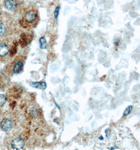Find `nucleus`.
Wrapping results in <instances>:
<instances>
[{
	"label": "nucleus",
	"mask_w": 140,
	"mask_h": 150,
	"mask_svg": "<svg viewBox=\"0 0 140 150\" xmlns=\"http://www.w3.org/2000/svg\"><path fill=\"white\" fill-rule=\"evenodd\" d=\"M26 57L24 56H18L15 58L12 62L10 63L5 67L4 72L8 76H12L14 74L21 72L23 69Z\"/></svg>",
	"instance_id": "nucleus-2"
},
{
	"label": "nucleus",
	"mask_w": 140,
	"mask_h": 150,
	"mask_svg": "<svg viewBox=\"0 0 140 150\" xmlns=\"http://www.w3.org/2000/svg\"><path fill=\"white\" fill-rule=\"evenodd\" d=\"M13 122L8 117H2L0 118V127L4 131H8L12 129Z\"/></svg>",
	"instance_id": "nucleus-4"
},
{
	"label": "nucleus",
	"mask_w": 140,
	"mask_h": 150,
	"mask_svg": "<svg viewBox=\"0 0 140 150\" xmlns=\"http://www.w3.org/2000/svg\"><path fill=\"white\" fill-rule=\"evenodd\" d=\"M7 31L6 26L4 24L0 22V37L3 36L5 35Z\"/></svg>",
	"instance_id": "nucleus-9"
},
{
	"label": "nucleus",
	"mask_w": 140,
	"mask_h": 150,
	"mask_svg": "<svg viewBox=\"0 0 140 150\" xmlns=\"http://www.w3.org/2000/svg\"><path fill=\"white\" fill-rule=\"evenodd\" d=\"M10 51V47L7 42L0 41V60L5 62L6 58Z\"/></svg>",
	"instance_id": "nucleus-3"
},
{
	"label": "nucleus",
	"mask_w": 140,
	"mask_h": 150,
	"mask_svg": "<svg viewBox=\"0 0 140 150\" xmlns=\"http://www.w3.org/2000/svg\"><path fill=\"white\" fill-rule=\"evenodd\" d=\"M39 44L40 47L42 49H46L47 47V43L44 37H42L39 39Z\"/></svg>",
	"instance_id": "nucleus-8"
},
{
	"label": "nucleus",
	"mask_w": 140,
	"mask_h": 150,
	"mask_svg": "<svg viewBox=\"0 0 140 150\" xmlns=\"http://www.w3.org/2000/svg\"><path fill=\"white\" fill-rule=\"evenodd\" d=\"M133 106L132 105H129L127 106L126 109L125 110V111L123 112V115L124 116H127L129 114L131 113V112L132 111Z\"/></svg>",
	"instance_id": "nucleus-11"
},
{
	"label": "nucleus",
	"mask_w": 140,
	"mask_h": 150,
	"mask_svg": "<svg viewBox=\"0 0 140 150\" xmlns=\"http://www.w3.org/2000/svg\"><path fill=\"white\" fill-rule=\"evenodd\" d=\"M60 6H57V8H56V9H55V18H58V15H59V12H60Z\"/></svg>",
	"instance_id": "nucleus-12"
},
{
	"label": "nucleus",
	"mask_w": 140,
	"mask_h": 150,
	"mask_svg": "<svg viewBox=\"0 0 140 150\" xmlns=\"http://www.w3.org/2000/svg\"><path fill=\"white\" fill-rule=\"evenodd\" d=\"M4 84V83L3 82V80L2 78L0 76V90L3 88Z\"/></svg>",
	"instance_id": "nucleus-13"
},
{
	"label": "nucleus",
	"mask_w": 140,
	"mask_h": 150,
	"mask_svg": "<svg viewBox=\"0 0 140 150\" xmlns=\"http://www.w3.org/2000/svg\"><path fill=\"white\" fill-rule=\"evenodd\" d=\"M18 3L16 0H6L4 3L5 8L8 10H14L18 7Z\"/></svg>",
	"instance_id": "nucleus-6"
},
{
	"label": "nucleus",
	"mask_w": 140,
	"mask_h": 150,
	"mask_svg": "<svg viewBox=\"0 0 140 150\" xmlns=\"http://www.w3.org/2000/svg\"><path fill=\"white\" fill-rule=\"evenodd\" d=\"M6 102V97L4 94H0V109L4 105Z\"/></svg>",
	"instance_id": "nucleus-10"
},
{
	"label": "nucleus",
	"mask_w": 140,
	"mask_h": 150,
	"mask_svg": "<svg viewBox=\"0 0 140 150\" xmlns=\"http://www.w3.org/2000/svg\"><path fill=\"white\" fill-rule=\"evenodd\" d=\"M29 86L33 88L40 89V90H45L47 88L46 83L45 82H32L29 83Z\"/></svg>",
	"instance_id": "nucleus-7"
},
{
	"label": "nucleus",
	"mask_w": 140,
	"mask_h": 150,
	"mask_svg": "<svg viewBox=\"0 0 140 150\" xmlns=\"http://www.w3.org/2000/svg\"><path fill=\"white\" fill-rule=\"evenodd\" d=\"M39 20L38 12L36 8H28L24 13L21 25L24 28L32 29L36 26Z\"/></svg>",
	"instance_id": "nucleus-1"
},
{
	"label": "nucleus",
	"mask_w": 140,
	"mask_h": 150,
	"mask_svg": "<svg viewBox=\"0 0 140 150\" xmlns=\"http://www.w3.org/2000/svg\"><path fill=\"white\" fill-rule=\"evenodd\" d=\"M25 142L21 137L14 138L10 143V148L14 150H21L24 147Z\"/></svg>",
	"instance_id": "nucleus-5"
}]
</instances>
